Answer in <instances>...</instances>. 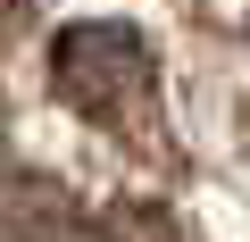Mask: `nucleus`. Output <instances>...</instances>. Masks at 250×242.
Masks as SVG:
<instances>
[{
    "label": "nucleus",
    "instance_id": "nucleus-1",
    "mask_svg": "<svg viewBox=\"0 0 250 242\" xmlns=\"http://www.w3.org/2000/svg\"><path fill=\"white\" fill-rule=\"evenodd\" d=\"M150 42L134 25H67L50 42V84L75 117H92V126H117V117H134L150 100Z\"/></svg>",
    "mask_w": 250,
    "mask_h": 242
}]
</instances>
